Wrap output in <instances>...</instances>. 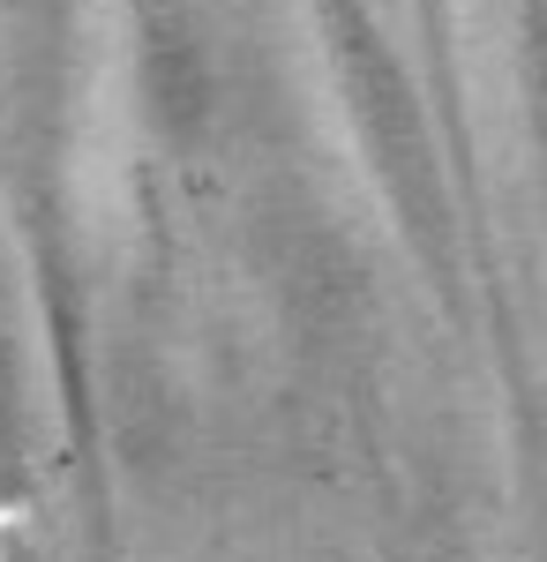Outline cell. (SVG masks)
I'll return each mask as SVG.
<instances>
[{
  "mask_svg": "<svg viewBox=\"0 0 547 562\" xmlns=\"http://www.w3.org/2000/svg\"><path fill=\"white\" fill-rule=\"evenodd\" d=\"M315 8H323V53H331L337 98H345V113H353V135H360V150H368V166H376V180L390 188V203L427 225V211H435V173H427L413 90L398 76V60L382 53L376 23L360 15V0H315Z\"/></svg>",
  "mask_w": 547,
  "mask_h": 562,
  "instance_id": "6da1fadb",
  "label": "cell"
},
{
  "mask_svg": "<svg viewBox=\"0 0 547 562\" xmlns=\"http://www.w3.org/2000/svg\"><path fill=\"white\" fill-rule=\"evenodd\" d=\"M121 38H127V90H135L150 135L196 143L217 105V60L203 45L196 8L188 0H121Z\"/></svg>",
  "mask_w": 547,
  "mask_h": 562,
  "instance_id": "7a4b0ae2",
  "label": "cell"
},
{
  "mask_svg": "<svg viewBox=\"0 0 547 562\" xmlns=\"http://www.w3.org/2000/svg\"><path fill=\"white\" fill-rule=\"evenodd\" d=\"M31 495H38V397H31L23 315H15L8 248H0V510H31Z\"/></svg>",
  "mask_w": 547,
  "mask_h": 562,
  "instance_id": "3957f363",
  "label": "cell"
}]
</instances>
